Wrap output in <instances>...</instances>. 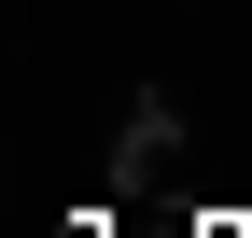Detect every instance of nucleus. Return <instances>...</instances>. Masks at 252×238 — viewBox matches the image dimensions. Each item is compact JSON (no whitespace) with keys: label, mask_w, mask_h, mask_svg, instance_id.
<instances>
[{"label":"nucleus","mask_w":252,"mask_h":238,"mask_svg":"<svg viewBox=\"0 0 252 238\" xmlns=\"http://www.w3.org/2000/svg\"><path fill=\"white\" fill-rule=\"evenodd\" d=\"M168 154H182V112H168V98H126V126H112V168H98V182H112V196H154V182H168Z\"/></svg>","instance_id":"obj_1"},{"label":"nucleus","mask_w":252,"mask_h":238,"mask_svg":"<svg viewBox=\"0 0 252 238\" xmlns=\"http://www.w3.org/2000/svg\"><path fill=\"white\" fill-rule=\"evenodd\" d=\"M196 238H252V224H196Z\"/></svg>","instance_id":"obj_2"}]
</instances>
